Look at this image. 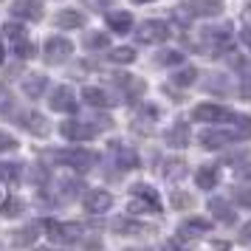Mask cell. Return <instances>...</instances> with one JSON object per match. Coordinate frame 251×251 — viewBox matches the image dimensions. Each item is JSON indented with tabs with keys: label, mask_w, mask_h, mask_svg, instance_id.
Wrapping results in <instances>:
<instances>
[{
	"label": "cell",
	"mask_w": 251,
	"mask_h": 251,
	"mask_svg": "<svg viewBox=\"0 0 251 251\" xmlns=\"http://www.w3.org/2000/svg\"><path fill=\"white\" fill-rule=\"evenodd\" d=\"M48 155H51V161H57V164H62V167H74V170H79V172L91 170V167L99 164V155H96L93 150H85V147L51 150Z\"/></svg>",
	"instance_id": "1"
},
{
	"label": "cell",
	"mask_w": 251,
	"mask_h": 251,
	"mask_svg": "<svg viewBox=\"0 0 251 251\" xmlns=\"http://www.w3.org/2000/svg\"><path fill=\"white\" fill-rule=\"evenodd\" d=\"M201 40H203L206 57H220V54L228 51L231 43H234V37H231V28H228V25H217V28L209 25V28L201 31Z\"/></svg>",
	"instance_id": "2"
},
{
	"label": "cell",
	"mask_w": 251,
	"mask_h": 251,
	"mask_svg": "<svg viewBox=\"0 0 251 251\" xmlns=\"http://www.w3.org/2000/svg\"><path fill=\"white\" fill-rule=\"evenodd\" d=\"M170 37H172V28L167 20H144L136 31V40L144 43V46H158V43H167Z\"/></svg>",
	"instance_id": "3"
},
{
	"label": "cell",
	"mask_w": 251,
	"mask_h": 251,
	"mask_svg": "<svg viewBox=\"0 0 251 251\" xmlns=\"http://www.w3.org/2000/svg\"><path fill=\"white\" fill-rule=\"evenodd\" d=\"M234 119V110H228L223 104H198L192 110V122H206V125H220V122H231Z\"/></svg>",
	"instance_id": "4"
},
{
	"label": "cell",
	"mask_w": 251,
	"mask_h": 251,
	"mask_svg": "<svg viewBox=\"0 0 251 251\" xmlns=\"http://www.w3.org/2000/svg\"><path fill=\"white\" fill-rule=\"evenodd\" d=\"M46 228H48V237L54 243H62V246H74L76 240L82 237L79 231L82 228L76 223H59V220H46Z\"/></svg>",
	"instance_id": "5"
},
{
	"label": "cell",
	"mask_w": 251,
	"mask_h": 251,
	"mask_svg": "<svg viewBox=\"0 0 251 251\" xmlns=\"http://www.w3.org/2000/svg\"><path fill=\"white\" fill-rule=\"evenodd\" d=\"M59 133L68 138L71 144H82V141H91L99 130H96L91 122H76V119H71V122H62Z\"/></svg>",
	"instance_id": "6"
},
{
	"label": "cell",
	"mask_w": 251,
	"mask_h": 251,
	"mask_svg": "<svg viewBox=\"0 0 251 251\" xmlns=\"http://www.w3.org/2000/svg\"><path fill=\"white\" fill-rule=\"evenodd\" d=\"M110 155H113L116 170H122V172L138 170V164H141V158H138L136 150L127 147V144H122V141H113V144H110Z\"/></svg>",
	"instance_id": "7"
},
{
	"label": "cell",
	"mask_w": 251,
	"mask_h": 251,
	"mask_svg": "<svg viewBox=\"0 0 251 251\" xmlns=\"http://www.w3.org/2000/svg\"><path fill=\"white\" fill-rule=\"evenodd\" d=\"M48 107L54 110V113H74L76 110V93L71 91L68 85H59L51 91L48 96Z\"/></svg>",
	"instance_id": "8"
},
{
	"label": "cell",
	"mask_w": 251,
	"mask_h": 251,
	"mask_svg": "<svg viewBox=\"0 0 251 251\" xmlns=\"http://www.w3.org/2000/svg\"><path fill=\"white\" fill-rule=\"evenodd\" d=\"M74 54V43L65 40V37H48L46 40V62L51 65H59Z\"/></svg>",
	"instance_id": "9"
},
{
	"label": "cell",
	"mask_w": 251,
	"mask_h": 251,
	"mask_svg": "<svg viewBox=\"0 0 251 251\" xmlns=\"http://www.w3.org/2000/svg\"><path fill=\"white\" fill-rule=\"evenodd\" d=\"M17 125L23 127L25 133H31V136H48L51 133V125L46 122V116L37 113V110H23V113H17Z\"/></svg>",
	"instance_id": "10"
},
{
	"label": "cell",
	"mask_w": 251,
	"mask_h": 251,
	"mask_svg": "<svg viewBox=\"0 0 251 251\" xmlns=\"http://www.w3.org/2000/svg\"><path fill=\"white\" fill-rule=\"evenodd\" d=\"M110 82H113L116 88L122 91V96H127V99H136V96H141V93L147 91V82L144 79H136L133 74H110Z\"/></svg>",
	"instance_id": "11"
},
{
	"label": "cell",
	"mask_w": 251,
	"mask_h": 251,
	"mask_svg": "<svg viewBox=\"0 0 251 251\" xmlns=\"http://www.w3.org/2000/svg\"><path fill=\"white\" fill-rule=\"evenodd\" d=\"M110 231L119 234V237H141V234H147L152 228L147 223H141V220H133V217H113L110 220Z\"/></svg>",
	"instance_id": "12"
},
{
	"label": "cell",
	"mask_w": 251,
	"mask_h": 251,
	"mask_svg": "<svg viewBox=\"0 0 251 251\" xmlns=\"http://www.w3.org/2000/svg\"><path fill=\"white\" fill-rule=\"evenodd\" d=\"M198 144L203 150H223L226 144H234V136H231V130H201L198 133Z\"/></svg>",
	"instance_id": "13"
},
{
	"label": "cell",
	"mask_w": 251,
	"mask_h": 251,
	"mask_svg": "<svg viewBox=\"0 0 251 251\" xmlns=\"http://www.w3.org/2000/svg\"><path fill=\"white\" fill-rule=\"evenodd\" d=\"M82 206H85L88 215H102V212H107L113 206V195L104 192V189H91V192L82 198Z\"/></svg>",
	"instance_id": "14"
},
{
	"label": "cell",
	"mask_w": 251,
	"mask_h": 251,
	"mask_svg": "<svg viewBox=\"0 0 251 251\" xmlns=\"http://www.w3.org/2000/svg\"><path fill=\"white\" fill-rule=\"evenodd\" d=\"M9 12H12L17 20H31V23L43 20V6H40V0H14Z\"/></svg>",
	"instance_id": "15"
},
{
	"label": "cell",
	"mask_w": 251,
	"mask_h": 251,
	"mask_svg": "<svg viewBox=\"0 0 251 251\" xmlns=\"http://www.w3.org/2000/svg\"><path fill=\"white\" fill-rule=\"evenodd\" d=\"M209 212L215 217L217 223H223V226H234V220H237V212L228 206V201L223 198H209Z\"/></svg>",
	"instance_id": "16"
},
{
	"label": "cell",
	"mask_w": 251,
	"mask_h": 251,
	"mask_svg": "<svg viewBox=\"0 0 251 251\" xmlns=\"http://www.w3.org/2000/svg\"><path fill=\"white\" fill-rule=\"evenodd\" d=\"M195 183H198V189L212 192L217 183H220V170H217L215 164H203V167H198V172H195Z\"/></svg>",
	"instance_id": "17"
},
{
	"label": "cell",
	"mask_w": 251,
	"mask_h": 251,
	"mask_svg": "<svg viewBox=\"0 0 251 251\" xmlns=\"http://www.w3.org/2000/svg\"><path fill=\"white\" fill-rule=\"evenodd\" d=\"M54 25L57 28H85V14L76 9H59L54 14Z\"/></svg>",
	"instance_id": "18"
},
{
	"label": "cell",
	"mask_w": 251,
	"mask_h": 251,
	"mask_svg": "<svg viewBox=\"0 0 251 251\" xmlns=\"http://www.w3.org/2000/svg\"><path fill=\"white\" fill-rule=\"evenodd\" d=\"M104 23L113 34H127L133 28V14L130 12H107L104 14Z\"/></svg>",
	"instance_id": "19"
},
{
	"label": "cell",
	"mask_w": 251,
	"mask_h": 251,
	"mask_svg": "<svg viewBox=\"0 0 251 251\" xmlns=\"http://www.w3.org/2000/svg\"><path fill=\"white\" fill-rule=\"evenodd\" d=\"M189 125H186V122H175V125L170 127V130H167V144H170V147H189Z\"/></svg>",
	"instance_id": "20"
},
{
	"label": "cell",
	"mask_w": 251,
	"mask_h": 251,
	"mask_svg": "<svg viewBox=\"0 0 251 251\" xmlns=\"http://www.w3.org/2000/svg\"><path fill=\"white\" fill-rule=\"evenodd\" d=\"M82 99L91 104V107H110V104H116L119 99H110V93L102 91V88H93V85H88L85 91H82Z\"/></svg>",
	"instance_id": "21"
},
{
	"label": "cell",
	"mask_w": 251,
	"mask_h": 251,
	"mask_svg": "<svg viewBox=\"0 0 251 251\" xmlns=\"http://www.w3.org/2000/svg\"><path fill=\"white\" fill-rule=\"evenodd\" d=\"M48 88V79L43 76V74H28L23 79V93L25 96H31V99H40L43 93H46Z\"/></svg>",
	"instance_id": "22"
},
{
	"label": "cell",
	"mask_w": 251,
	"mask_h": 251,
	"mask_svg": "<svg viewBox=\"0 0 251 251\" xmlns=\"http://www.w3.org/2000/svg\"><path fill=\"white\" fill-rule=\"evenodd\" d=\"M37 237H40V226L31 223V226H23V228H17V231H12V246H17V249H28Z\"/></svg>",
	"instance_id": "23"
},
{
	"label": "cell",
	"mask_w": 251,
	"mask_h": 251,
	"mask_svg": "<svg viewBox=\"0 0 251 251\" xmlns=\"http://www.w3.org/2000/svg\"><path fill=\"white\" fill-rule=\"evenodd\" d=\"M0 181L9 183V186H17V183L23 181V164H17V161H3V164H0Z\"/></svg>",
	"instance_id": "24"
},
{
	"label": "cell",
	"mask_w": 251,
	"mask_h": 251,
	"mask_svg": "<svg viewBox=\"0 0 251 251\" xmlns=\"http://www.w3.org/2000/svg\"><path fill=\"white\" fill-rule=\"evenodd\" d=\"M186 161L183 158H167L161 164V175L167 178V181H181L183 175H186Z\"/></svg>",
	"instance_id": "25"
},
{
	"label": "cell",
	"mask_w": 251,
	"mask_h": 251,
	"mask_svg": "<svg viewBox=\"0 0 251 251\" xmlns=\"http://www.w3.org/2000/svg\"><path fill=\"white\" fill-rule=\"evenodd\" d=\"M186 6H189L192 14H201V17H215V14H220V9H223L220 0H189Z\"/></svg>",
	"instance_id": "26"
},
{
	"label": "cell",
	"mask_w": 251,
	"mask_h": 251,
	"mask_svg": "<svg viewBox=\"0 0 251 251\" xmlns=\"http://www.w3.org/2000/svg\"><path fill=\"white\" fill-rule=\"evenodd\" d=\"M130 192H133V198H141V201H147L152 209H158V212H161V198H158V192H155L150 183H136Z\"/></svg>",
	"instance_id": "27"
},
{
	"label": "cell",
	"mask_w": 251,
	"mask_h": 251,
	"mask_svg": "<svg viewBox=\"0 0 251 251\" xmlns=\"http://www.w3.org/2000/svg\"><path fill=\"white\" fill-rule=\"evenodd\" d=\"M234 130H231V136H234V141H249L251 138V116H237L234 113Z\"/></svg>",
	"instance_id": "28"
},
{
	"label": "cell",
	"mask_w": 251,
	"mask_h": 251,
	"mask_svg": "<svg viewBox=\"0 0 251 251\" xmlns=\"http://www.w3.org/2000/svg\"><path fill=\"white\" fill-rule=\"evenodd\" d=\"M23 209H25V203L17 198V195H9L3 203H0V215L3 217H17V215H23Z\"/></svg>",
	"instance_id": "29"
},
{
	"label": "cell",
	"mask_w": 251,
	"mask_h": 251,
	"mask_svg": "<svg viewBox=\"0 0 251 251\" xmlns=\"http://www.w3.org/2000/svg\"><path fill=\"white\" fill-rule=\"evenodd\" d=\"M195 79H198V68H195V65L172 74V85H178V88H189V85H195Z\"/></svg>",
	"instance_id": "30"
},
{
	"label": "cell",
	"mask_w": 251,
	"mask_h": 251,
	"mask_svg": "<svg viewBox=\"0 0 251 251\" xmlns=\"http://www.w3.org/2000/svg\"><path fill=\"white\" fill-rule=\"evenodd\" d=\"M181 231L206 234V231H212V220H206V217H189V220H183V223H181Z\"/></svg>",
	"instance_id": "31"
},
{
	"label": "cell",
	"mask_w": 251,
	"mask_h": 251,
	"mask_svg": "<svg viewBox=\"0 0 251 251\" xmlns=\"http://www.w3.org/2000/svg\"><path fill=\"white\" fill-rule=\"evenodd\" d=\"M107 46H110V37L107 34H99V31L85 34V48H88V51H104Z\"/></svg>",
	"instance_id": "32"
},
{
	"label": "cell",
	"mask_w": 251,
	"mask_h": 251,
	"mask_svg": "<svg viewBox=\"0 0 251 251\" xmlns=\"http://www.w3.org/2000/svg\"><path fill=\"white\" fill-rule=\"evenodd\" d=\"M12 48H14V54L20 59H31L37 54V46L28 40V37H23V40H17V43H12Z\"/></svg>",
	"instance_id": "33"
},
{
	"label": "cell",
	"mask_w": 251,
	"mask_h": 251,
	"mask_svg": "<svg viewBox=\"0 0 251 251\" xmlns=\"http://www.w3.org/2000/svg\"><path fill=\"white\" fill-rule=\"evenodd\" d=\"M170 203L175 206V209H181V212H189L195 206V198L189 192H172L170 195Z\"/></svg>",
	"instance_id": "34"
},
{
	"label": "cell",
	"mask_w": 251,
	"mask_h": 251,
	"mask_svg": "<svg viewBox=\"0 0 251 251\" xmlns=\"http://www.w3.org/2000/svg\"><path fill=\"white\" fill-rule=\"evenodd\" d=\"M181 62H183V54L181 51H172V48L158 51V57H155V65H181Z\"/></svg>",
	"instance_id": "35"
},
{
	"label": "cell",
	"mask_w": 251,
	"mask_h": 251,
	"mask_svg": "<svg viewBox=\"0 0 251 251\" xmlns=\"http://www.w3.org/2000/svg\"><path fill=\"white\" fill-rule=\"evenodd\" d=\"M59 186H62V189H57L59 201H71V198H76V195H79V189H82L79 181H59Z\"/></svg>",
	"instance_id": "36"
},
{
	"label": "cell",
	"mask_w": 251,
	"mask_h": 251,
	"mask_svg": "<svg viewBox=\"0 0 251 251\" xmlns=\"http://www.w3.org/2000/svg\"><path fill=\"white\" fill-rule=\"evenodd\" d=\"M110 59L119 62V65H130V62H136V48H113Z\"/></svg>",
	"instance_id": "37"
},
{
	"label": "cell",
	"mask_w": 251,
	"mask_h": 251,
	"mask_svg": "<svg viewBox=\"0 0 251 251\" xmlns=\"http://www.w3.org/2000/svg\"><path fill=\"white\" fill-rule=\"evenodd\" d=\"M12 110H14V96H12V91L0 85V116L12 113Z\"/></svg>",
	"instance_id": "38"
},
{
	"label": "cell",
	"mask_w": 251,
	"mask_h": 251,
	"mask_svg": "<svg viewBox=\"0 0 251 251\" xmlns=\"http://www.w3.org/2000/svg\"><path fill=\"white\" fill-rule=\"evenodd\" d=\"M130 212H133V215H141V212H144V215H161L158 209H152V206H150L147 201H141V198H133V201H130Z\"/></svg>",
	"instance_id": "39"
},
{
	"label": "cell",
	"mask_w": 251,
	"mask_h": 251,
	"mask_svg": "<svg viewBox=\"0 0 251 251\" xmlns=\"http://www.w3.org/2000/svg\"><path fill=\"white\" fill-rule=\"evenodd\" d=\"M3 34L9 37V43H17V40H23L25 37V28L23 25H17V23H6L3 25Z\"/></svg>",
	"instance_id": "40"
},
{
	"label": "cell",
	"mask_w": 251,
	"mask_h": 251,
	"mask_svg": "<svg viewBox=\"0 0 251 251\" xmlns=\"http://www.w3.org/2000/svg\"><path fill=\"white\" fill-rule=\"evenodd\" d=\"M12 150H17V138L9 136L6 130H0V152H12Z\"/></svg>",
	"instance_id": "41"
},
{
	"label": "cell",
	"mask_w": 251,
	"mask_h": 251,
	"mask_svg": "<svg viewBox=\"0 0 251 251\" xmlns=\"http://www.w3.org/2000/svg\"><path fill=\"white\" fill-rule=\"evenodd\" d=\"M234 201L240 206H249L251 209V186H243V189H234Z\"/></svg>",
	"instance_id": "42"
},
{
	"label": "cell",
	"mask_w": 251,
	"mask_h": 251,
	"mask_svg": "<svg viewBox=\"0 0 251 251\" xmlns=\"http://www.w3.org/2000/svg\"><path fill=\"white\" fill-rule=\"evenodd\" d=\"M234 175H237L240 181H251V161H243V164H237Z\"/></svg>",
	"instance_id": "43"
},
{
	"label": "cell",
	"mask_w": 251,
	"mask_h": 251,
	"mask_svg": "<svg viewBox=\"0 0 251 251\" xmlns=\"http://www.w3.org/2000/svg\"><path fill=\"white\" fill-rule=\"evenodd\" d=\"M237 243H243V246H251V220H249V223H246L243 228H240Z\"/></svg>",
	"instance_id": "44"
},
{
	"label": "cell",
	"mask_w": 251,
	"mask_h": 251,
	"mask_svg": "<svg viewBox=\"0 0 251 251\" xmlns=\"http://www.w3.org/2000/svg\"><path fill=\"white\" fill-rule=\"evenodd\" d=\"M82 3H85V6H96V12H99V9H110V6H113L116 0H82Z\"/></svg>",
	"instance_id": "45"
},
{
	"label": "cell",
	"mask_w": 251,
	"mask_h": 251,
	"mask_svg": "<svg viewBox=\"0 0 251 251\" xmlns=\"http://www.w3.org/2000/svg\"><path fill=\"white\" fill-rule=\"evenodd\" d=\"M206 91H228V85L223 82V76H217L215 82H206Z\"/></svg>",
	"instance_id": "46"
},
{
	"label": "cell",
	"mask_w": 251,
	"mask_h": 251,
	"mask_svg": "<svg viewBox=\"0 0 251 251\" xmlns=\"http://www.w3.org/2000/svg\"><path fill=\"white\" fill-rule=\"evenodd\" d=\"M164 249H167V251H195V249H186V246H181L178 240H170V243H167Z\"/></svg>",
	"instance_id": "47"
},
{
	"label": "cell",
	"mask_w": 251,
	"mask_h": 251,
	"mask_svg": "<svg viewBox=\"0 0 251 251\" xmlns=\"http://www.w3.org/2000/svg\"><path fill=\"white\" fill-rule=\"evenodd\" d=\"M240 93H243V96H246V99H249V102H251V79L246 82L243 88H240Z\"/></svg>",
	"instance_id": "48"
},
{
	"label": "cell",
	"mask_w": 251,
	"mask_h": 251,
	"mask_svg": "<svg viewBox=\"0 0 251 251\" xmlns=\"http://www.w3.org/2000/svg\"><path fill=\"white\" fill-rule=\"evenodd\" d=\"M243 40H246V46L251 48V28H243Z\"/></svg>",
	"instance_id": "49"
},
{
	"label": "cell",
	"mask_w": 251,
	"mask_h": 251,
	"mask_svg": "<svg viewBox=\"0 0 251 251\" xmlns=\"http://www.w3.org/2000/svg\"><path fill=\"white\" fill-rule=\"evenodd\" d=\"M3 54H6V51H3V43H0V62H3Z\"/></svg>",
	"instance_id": "50"
},
{
	"label": "cell",
	"mask_w": 251,
	"mask_h": 251,
	"mask_svg": "<svg viewBox=\"0 0 251 251\" xmlns=\"http://www.w3.org/2000/svg\"><path fill=\"white\" fill-rule=\"evenodd\" d=\"M34 251H59V249H34Z\"/></svg>",
	"instance_id": "51"
},
{
	"label": "cell",
	"mask_w": 251,
	"mask_h": 251,
	"mask_svg": "<svg viewBox=\"0 0 251 251\" xmlns=\"http://www.w3.org/2000/svg\"><path fill=\"white\" fill-rule=\"evenodd\" d=\"M133 3H152V0H133Z\"/></svg>",
	"instance_id": "52"
},
{
	"label": "cell",
	"mask_w": 251,
	"mask_h": 251,
	"mask_svg": "<svg viewBox=\"0 0 251 251\" xmlns=\"http://www.w3.org/2000/svg\"><path fill=\"white\" fill-rule=\"evenodd\" d=\"M130 251H150V249H130Z\"/></svg>",
	"instance_id": "53"
},
{
	"label": "cell",
	"mask_w": 251,
	"mask_h": 251,
	"mask_svg": "<svg viewBox=\"0 0 251 251\" xmlns=\"http://www.w3.org/2000/svg\"><path fill=\"white\" fill-rule=\"evenodd\" d=\"M249 9H251V0H249Z\"/></svg>",
	"instance_id": "54"
}]
</instances>
